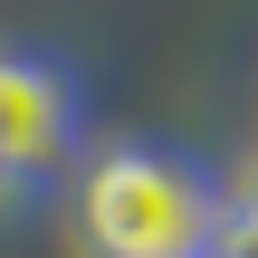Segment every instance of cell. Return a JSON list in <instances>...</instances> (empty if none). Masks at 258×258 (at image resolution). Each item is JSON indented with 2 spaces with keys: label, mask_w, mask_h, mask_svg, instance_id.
<instances>
[{
  "label": "cell",
  "mask_w": 258,
  "mask_h": 258,
  "mask_svg": "<svg viewBox=\"0 0 258 258\" xmlns=\"http://www.w3.org/2000/svg\"><path fill=\"white\" fill-rule=\"evenodd\" d=\"M0 191H10V172H0Z\"/></svg>",
  "instance_id": "obj_4"
},
{
  "label": "cell",
  "mask_w": 258,
  "mask_h": 258,
  "mask_svg": "<svg viewBox=\"0 0 258 258\" xmlns=\"http://www.w3.org/2000/svg\"><path fill=\"white\" fill-rule=\"evenodd\" d=\"M220 182L172 144H96L77 172V249L86 258H211L220 249Z\"/></svg>",
  "instance_id": "obj_1"
},
{
  "label": "cell",
  "mask_w": 258,
  "mask_h": 258,
  "mask_svg": "<svg viewBox=\"0 0 258 258\" xmlns=\"http://www.w3.org/2000/svg\"><path fill=\"white\" fill-rule=\"evenodd\" d=\"M220 258H258V191L230 201V220H220Z\"/></svg>",
  "instance_id": "obj_3"
},
{
  "label": "cell",
  "mask_w": 258,
  "mask_h": 258,
  "mask_svg": "<svg viewBox=\"0 0 258 258\" xmlns=\"http://www.w3.org/2000/svg\"><path fill=\"white\" fill-rule=\"evenodd\" d=\"M77 86L38 57V48H0V172L10 191H38L77 163Z\"/></svg>",
  "instance_id": "obj_2"
},
{
  "label": "cell",
  "mask_w": 258,
  "mask_h": 258,
  "mask_svg": "<svg viewBox=\"0 0 258 258\" xmlns=\"http://www.w3.org/2000/svg\"><path fill=\"white\" fill-rule=\"evenodd\" d=\"M211 258H220V249H211Z\"/></svg>",
  "instance_id": "obj_5"
}]
</instances>
